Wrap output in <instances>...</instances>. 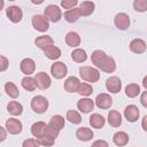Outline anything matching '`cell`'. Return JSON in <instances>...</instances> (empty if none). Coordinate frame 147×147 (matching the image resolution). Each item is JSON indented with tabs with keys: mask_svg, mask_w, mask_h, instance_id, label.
<instances>
[{
	"mask_svg": "<svg viewBox=\"0 0 147 147\" xmlns=\"http://www.w3.org/2000/svg\"><path fill=\"white\" fill-rule=\"evenodd\" d=\"M21 84H22L23 88L26 90V91H29V92H33V91L36 90V87H37L36 79H34L33 77H31V76H25V77L22 79Z\"/></svg>",
	"mask_w": 147,
	"mask_h": 147,
	"instance_id": "f546056e",
	"label": "cell"
},
{
	"mask_svg": "<svg viewBox=\"0 0 147 147\" xmlns=\"http://www.w3.org/2000/svg\"><path fill=\"white\" fill-rule=\"evenodd\" d=\"M146 48H147L146 42L140 38H136L130 42V49H131V52H133L136 54L144 53L146 51Z\"/></svg>",
	"mask_w": 147,
	"mask_h": 147,
	"instance_id": "ac0fdd59",
	"label": "cell"
},
{
	"mask_svg": "<svg viewBox=\"0 0 147 147\" xmlns=\"http://www.w3.org/2000/svg\"><path fill=\"white\" fill-rule=\"evenodd\" d=\"M133 8H134V10H137L139 13L146 11L147 10V0H134Z\"/></svg>",
	"mask_w": 147,
	"mask_h": 147,
	"instance_id": "d590c367",
	"label": "cell"
},
{
	"mask_svg": "<svg viewBox=\"0 0 147 147\" xmlns=\"http://www.w3.org/2000/svg\"><path fill=\"white\" fill-rule=\"evenodd\" d=\"M95 105L98 108L100 109H108L111 107L113 105V99L109 94L107 93H101V94H98L96 98H95Z\"/></svg>",
	"mask_w": 147,
	"mask_h": 147,
	"instance_id": "8fae6325",
	"label": "cell"
},
{
	"mask_svg": "<svg viewBox=\"0 0 147 147\" xmlns=\"http://www.w3.org/2000/svg\"><path fill=\"white\" fill-rule=\"evenodd\" d=\"M76 137L80 141H90L93 138V131L91 129H88V127L82 126V127H78L77 129Z\"/></svg>",
	"mask_w": 147,
	"mask_h": 147,
	"instance_id": "d6986e66",
	"label": "cell"
},
{
	"mask_svg": "<svg viewBox=\"0 0 147 147\" xmlns=\"http://www.w3.org/2000/svg\"><path fill=\"white\" fill-rule=\"evenodd\" d=\"M31 22L33 28L39 32H46L49 29V21L42 15H33Z\"/></svg>",
	"mask_w": 147,
	"mask_h": 147,
	"instance_id": "5b68a950",
	"label": "cell"
},
{
	"mask_svg": "<svg viewBox=\"0 0 147 147\" xmlns=\"http://www.w3.org/2000/svg\"><path fill=\"white\" fill-rule=\"evenodd\" d=\"M80 16H82V15H80L79 8H74V9L67 10V11L64 13V18H65V21L69 22V23H75V22H77Z\"/></svg>",
	"mask_w": 147,
	"mask_h": 147,
	"instance_id": "f1b7e54d",
	"label": "cell"
},
{
	"mask_svg": "<svg viewBox=\"0 0 147 147\" xmlns=\"http://www.w3.org/2000/svg\"><path fill=\"white\" fill-rule=\"evenodd\" d=\"M91 61H92V64H94L98 69H100L101 71H105L107 74H111L116 70L115 60L111 56L107 55L101 49H96L92 53Z\"/></svg>",
	"mask_w": 147,
	"mask_h": 147,
	"instance_id": "6da1fadb",
	"label": "cell"
},
{
	"mask_svg": "<svg viewBox=\"0 0 147 147\" xmlns=\"http://www.w3.org/2000/svg\"><path fill=\"white\" fill-rule=\"evenodd\" d=\"M64 124H65V119H64V117H62L61 115H54V116L51 118L49 123H48V125H49L52 129H54L55 131H57V132H60V131L64 127Z\"/></svg>",
	"mask_w": 147,
	"mask_h": 147,
	"instance_id": "ffe728a7",
	"label": "cell"
},
{
	"mask_svg": "<svg viewBox=\"0 0 147 147\" xmlns=\"http://www.w3.org/2000/svg\"><path fill=\"white\" fill-rule=\"evenodd\" d=\"M71 59L77 63H83L87 60V54L83 48H75L71 52Z\"/></svg>",
	"mask_w": 147,
	"mask_h": 147,
	"instance_id": "4316f807",
	"label": "cell"
},
{
	"mask_svg": "<svg viewBox=\"0 0 147 147\" xmlns=\"http://www.w3.org/2000/svg\"><path fill=\"white\" fill-rule=\"evenodd\" d=\"M141 127L144 129V131L147 132V115L144 116V118H142V121H141Z\"/></svg>",
	"mask_w": 147,
	"mask_h": 147,
	"instance_id": "7bdbcfd3",
	"label": "cell"
},
{
	"mask_svg": "<svg viewBox=\"0 0 147 147\" xmlns=\"http://www.w3.org/2000/svg\"><path fill=\"white\" fill-rule=\"evenodd\" d=\"M79 75L80 77L88 82V83H96L100 79V72L98 69L90 67V65H84L79 68Z\"/></svg>",
	"mask_w": 147,
	"mask_h": 147,
	"instance_id": "7a4b0ae2",
	"label": "cell"
},
{
	"mask_svg": "<svg viewBox=\"0 0 147 147\" xmlns=\"http://www.w3.org/2000/svg\"><path fill=\"white\" fill-rule=\"evenodd\" d=\"M31 108L37 114H44L48 108V100L42 95H36L31 100Z\"/></svg>",
	"mask_w": 147,
	"mask_h": 147,
	"instance_id": "3957f363",
	"label": "cell"
},
{
	"mask_svg": "<svg viewBox=\"0 0 147 147\" xmlns=\"http://www.w3.org/2000/svg\"><path fill=\"white\" fill-rule=\"evenodd\" d=\"M106 88L110 93H118L122 88V82L117 76H110L106 80Z\"/></svg>",
	"mask_w": 147,
	"mask_h": 147,
	"instance_id": "30bf717a",
	"label": "cell"
},
{
	"mask_svg": "<svg viewBox=\"0 0 147 147\" xmlns=\"http://www.w3.org/2000/svg\"><path fill=\"white\" fill-rule=\"evenodd\" d=\"M23 125L21 123V121L16 119V118H9L6 121V130L10 133V134H18L22 132Z\"/></svg>",
	"mask_w": 147,
	"mask_h": 147,
	"instance_id": "5bb4252c",
	"label": "cell"
},
{
	"mask_svg": "<svg viewBox=\"0 0 147 147\" xmlns=\"http://www.w3.org/2000/svg\"><path fill=\"white\" fill-rule=\"evenodd\" d=\"M51 74L55 79H62L68 74V68L63 62H54L51 67Z\"/></svg>",
	"mask_w": 147,
	"mask_h": 147,
	"instance_id": "8992f818",
	"label": "cell"
},
{
	"mask_svg": "<svg viewBox=\"0 0 147 147\" xmlns=\"http://www.w3.org/2000/svg\"><path fill=\"white\" fill-rule=\"evenodd\" d=\"M34 44H36V46L38 48L45 51L48 47L54 45V40H53V38L51 36H47V34L46 36H39V37H37L34 39Z\"/></svg>",
	"mask_w": 147,
	"mask_h": 147,
	"instance_id": "9a60e30c",
	"label": "cell"
},
{
	"mask_svg": "<svg viewBox=\"0 0 147 147\" xmlns=\"http://www.w3.org/2000/svg\"><path fill=\"white\" fill-rule=\"evenodd\" d=\"M46 126H47V124H46L45 122H41V121L33 123L32 126H31V133H32V136H33L34 138H40V137H42L44 133H45Z\"/></svg>",
	"mask_w": 147,
	"mask_h": 147,
	"instance_id": "7402d4cb",
	"label": "cell"
},
{
	"mask_svg": "<svg viewBox=\"0 0 147 147\" xmlns=\"http://www.w3.org/2000/svg\"><path fill=\"white\" fill-rule=\"evenodd\" d=\"M80 41H82L80 36L77 32H75V31H70V32H68L65 34V42L70 47H77V46H79L80 45Z\"/></svg>",
	"mask_w": 147,
	"mask_h": 147,
	"instance_id": "603a6c76",
	"label": "cell"
},
{
	"mask_svg": "<svg viewBox=\"0 0 147 147\" xmlns=\"http://www.w3.org/2000/svg\"><path fill=\"white\" fill-rule=\"evenodd\" d=\"M90 121V125L92 126V127H94V129H101V127H103L105 126V124H106V119H105V117L102 116V115H100V114H92L91 116H90V118H88Z\"/></svg>",
	"mask_w": 147,
	"mask_h": 147,
	"instance_id": "44dd1931",
	"label": "cell"
},
{
	"mask_svg": "<svg viewBox=\"0 0 147 147\" xmlns=\"http://www.w3.org/2000/svg\"><path fill=\"white\" fill-rule=\"evenodd\" d=\"M7 110L13 116H20L23 111V106L17 101H9V103L7 105Z\"/></svg>",
	"mask_w": 147,
	"mask_h": 147,
	"instance_id": "83f0119b",
	"label": "cell"
},
{
	"mask_svg": "<svg viewBox=\"0 0 147 147\" xmlns=\"http://www.w3.org/2000/svg\"><path fill=\"white\" fill-rule=\"evenodd\" d=\"M140 102H141V105H142L145 108H147V91H145V92L141 93Z\"/></svg>",
	"mask_w": 147,
	"mask_h": 147,
	"instance_id": "b9f144b4",
	"label": "cell"
},
{
	"mask_svg": "<svg viewBox=\"0 0 147 147\" xmlns=\"http://www.w3.org/2000/svg\"><path fill=\"white\" fill-rule=\"evenodd\" d=\"M77 108L78 110H80L84 114H88L90 111L93 110L94 108V101L90 98H83L80 100H78L77 102Z\"/></svg>",
	"mask_w": 147,
	"mask_h": 147,
	"instance_id": "e0dca14e",
	"label": "cell"
},
{
	"mask_svg": "<svg viewBox=\"0 0 147 147\" xmlns=\"http://www.w3.org/2000/svg\"><path fill=\"white\" fill-rule=\"evenodd\" d=\"M40 145H39V142L37 141V139L34 138V139H26V140H24L23 141V144H22V147H39Z\"/></svg>",
	"mask_w": 147,
	"mask_h": 147,
	"instance_id": "f35d334b",
	"label": "cell"
},
{
	"mask_svg": "<svg viewBox=\"0 0 147 147\" xmlns=\"http://www.w3.org/2000/svg\"><path fill=\"white\" fill-rule=\"evenodd\" d=\"M95 5L92 1H83L79 5V10H80V15L82 16H90L93 11H94Z\"/></svg>",
	"mask_w": 147,
	"mask_h": 147,
	"instance_id": "484cf974",
	"label": "cell"
},
{
	"mask_svg": "<svg viewBox=\"0 0 147 147\" xmlns=\"http://www.w3.org/2000/svg\"><path fill=\"white\" fill-rule=\"evenodd\" d=\"M6 14H7V17L9 18V21L13 23L21 22L22 17H23V11L18 6H9L6 9Z\"/></svg>",
	"mask_w": 147,
	"mask_h": 147,
	"instance_id": "52a82bcc",
	"label": "cell"
},
{
	"mask_svg": "<svg viewBox=\"0 0 147 147\" xmlns=\"http://www.w3.org/2000/svg\"><path fill=\"white\" fill-rule=\"evenodd\" d=\"M129 140H130V138H129L127 133L124 132V131H118V132H116V133L114 134V137H113L114 144H115L116 146H118V147L125 146V145L129 142Z\"/></svg>",
	"mask_w": 147,
	"mask_h": 147,
	"instance_id": "cb8c5ba5",
	"label": "cell"
},
{
	"mask_svg": "<svg viewBox=\"0 0 147 147\" xmlns=\"http://www.w3.org/2000/svg\"><path fill=\"white\" fill-rule=\"evenodd\" d=\"M91 147H109L108 142L106 140H102V139H99V140H95Z\"/></svg>",
	"mask_w": 147,
	"mask_h": 147,
	"instance_id": "60d3db41",
	"label": "cell"
},
{
	"mask_svg": "<svg viewBox=\"0 0 147 147\" xmlns=\"http://www.w3.org/2000/svg\"><path fill=\"white\" fill-rule=\"evenodd\" d=\"M108 123L113 127H118L122 124V115L117 110H110L108 113Z\"/></svg>",
	"mask_w": 147,
	"mask_h": 147,
	"instance_id": "d4e9b609",
	"label": "cell"
},
{
	"mask_svg": "<svg viewBox=\"0 0 147 147\" xmlns=\"http://www.w3.org/2000/svg\"><path fill=\"white\" fill-rule=\"evenodd\" d=\"M44 14H45V17L48 21L53 22V23L59 22L61 16H62V11H61L60 7L56 6V5H48V6H46V8L44 10Z\"/></svg>",
	"mask_w": 147,
	"mask_h": 147,
	"instance_id": "277c9868",
	"label": "cell"
},
{
	"mask_svg": "<svg viewBox=\"0 0 147 147\" xmlns=\"http://www.w3.org/2000/svg\"><path fill=\"white\" fill-rule=\"evenodd\" d=\"M77 93L82 96H88L93 93V87L92 85L87 84V83H80L79 86H78V90H77Z\"/></svg>",
	"mask_w": 147,
	"mask_h": 147,
	"instance_id": "836d02e7",
	"label": "cell"
},
{
	"mask_svg": "<svg viewBox=\"0 0 147 147\" xmlns=\"http://www.w3.org/2000/svg\"><path fill=\"white\" fill-rule=\"evenodd\" d=\"M124 117L126 118L127 122L130 123H134L138 121L139 118V109L137 106L134 105H129L125 107L124 109Z\"/></svg>",
	"mask_w": 147,
	"mask_h": 147,
	"instance_id": "4fadbf2b",
	"label": "cell"
},
{
	"mask_svg": "<svg viewBox=\"0 0 147 147\" xmlns=\"http://www.w3.org/2000/svg\"><path fill=\"white\" fill-rule=\"evenodd\" d=\"M65 118H67L71 124H79V123L82 122V116L79 115V113L76 111V110H72V109H70V110L67 111Z\"/></svg>",
	"mask_w": 147,
	"mask_h": 147,
	"instance_id": "e575fe53",
	"label": "cell"
},
{
	"mask_svg": "<svg viewBox=\"0 0 147 147\" xmlns=\"http://www.w3.org/2000/svg\"><path fill=\"white\" fill-rule=\"evenodd\" d=\"M5 129L6 127H2V126L0 127V131H1V138H0V140L1 141H3L6 139V131H5Z\"/></svg>",
	"mask_w": 147,
	"mask_h": 147,
	"instance_id": "ee69618b",
	"label": "cell"
},
{
	"mask_svg": "<svg viewBox=\"0 0 147 147\" xmlns=\"http://www.w3.org/2000/svg\"><path fill=\"white\" fill-rule=\"evenodd\" d=\"M36 139H37V141L39 142L40 146H45V147H51L55 142V140H53L48 137H40V138H36Z\"/></svg>",
	"mask_w": 147,
	"mask_h": 147,
	"instance_id": "8d00e7d4",
	"label": "cell"
},
{
	"mask_svg": "<svg viewBox=\"0 0 147 147\" xmlns=\"http://www.w3.org/2000/svg\"><path fill=\"white\" fill-rule=\"evenodd\" d=\"M31 2H32V3H34V5H37V3L39 5V3H42V0H40V1H36V0H31Z\"/></svg>",
	"mask_w": 147,
	"mask_h": 147,
	"instance_id": "bcb514c9",
	"label": "cell"
},
{
	"mask_svg": "<svg viewBox=\"0 0 147 147\" xmlns=\"http://www.w3.org/2000/svg\"><path fill=\"white\" fill-rule=\"evenodd\" d=\"M8 65H9V61H8V59H7L6 56L1 55V56H0V70H1L2 72L6 71V69L8 68Z\"/></svg>",
	"mask_w": 147,
	"mask_h": 147,
	"instance_id": "ab89813d",
	"label": "cell"
},
{
	"mask_svg": "<svg viewBox=\"0 0 147 147\" xmlns=\"http://www.w3.org/2000/svg\"><path fill=\"white\" fill-rule=\"evenodd\" d=\"M140 93V86L136 83H131V84H127L126 87H125V94L126 96L129 98H136L138 96V94Z\"/></svg>",
	"mask_w": 147,
	"mask_h": 147,
	"instance_id": "d6a6232c",
	"label": "cell"
},
{
	"mask_svg": "<svg viewBox=\"0 0 147 147\" xmlns=\"http://www.w3.org/2000/svg\"><path fill=\"white\" fill-rule=\"evenodd\" d=\"M5 91H6L7 95L13 98V99H16L20 95V91H18L17 86L14 83H11V82H7L5 84Z\"/></svg>",
	"mask_w": 147,
	"mask_h": 147,
	"instance_id": "1f68e13d",
	"label": "cell"
},
{
	"mask_svg": "<svg viewBox=\"0 0 147 147\" xmlns=\"http://www.w3.org/2000/svg\"><path fill=\"white\" fill-rule=\"evenodd\" d=\"M79 84H80V80H79L77 77L70 76V77H68V78L64 80L63 87H64V91H65V92H68V93H74V92H77Z\"/></svg>",
	"mask_w": 147,
	"mask_h": 147,
	"instance_id": "2e32d148",
	"label": "cell"
},
{
	"mask_svg": "<svg viewBox=\"0 0 147 147\" xmlns=\"http://www.w3.org/2000/svg\"><path fill=\"white\" fill-rule=\"evenodd\" d=\"M114 24L118 30H127L130 26V17L125 13H118L116 14L114 18Z\"/></svg>",
	"mask_w": 147,
	"mask_h": 147,
	"instance_id": "ba28073f",
	"label": "cell"
},
{
	"mask_svg": "<svg viewBox=\"0 0 147 147\" xmlns=\"http://www.w3.org/2000/svg\"><path fill=\"white\" fill-rule=\"evenodd\" d=\"M44 54L46 57H48L49 60H57L60 56H61V49L56 46H51L48 47L47 49L44 51Z\"/></svg>",
	"mask_w": 147,
	"mask_h": 147,
	"instance_id": "4dcf8cb0",
	"label": "cell"
},
{
	"mask_svg": "<svg viewBox=\"0 0 147 147\" xmlns=\"http://www.w3.org/2000/svg\"><path fill=\"white\" fill-rule=\"evenodd\" d=\"M20 69H21V71H22L24 75L30 76V75H32V74L34 72V70H36V62H34L32 59H30V57H25V59H23V60L21 61V63H20Z\"/></svg>",
	"mask_w": 147,
	"mask_h": 147,
	"instance_id": "7c38bea8",
	"label": "cell"
},
{
	"mask_svg": "<svg viewBox=\"0 0 147 147\" xmlns=\"http://www.w3.org/2000/svg\"><path fill=\"white\" fill-rule=\"evenodd\" d=\"M77 5H78V1L77 0H62L61 1V6L64 9H68V10L76 8Z\"/></svg>",
	"mask_w": 147,
	"mask_h": 147,
	"instance_id": "74e56055",
	"label": "cell"
},
{
	"mask_svg": "<svg viewBox=\"0 0 147 147\" xmlns=\"http://www.w3.org/2000/svg\"><path fill=\"white\" fill-rule=\"evenodd\" d=\"M34 79H36V83H37V87L40 88V90H47L52 84L51 77L44 71L37 72L36 76H34Z\"/></svg>",
	"mask_w": 147,
	"mask_h": 147,
	"instance_id": "9c48e42d",
	"label": "cell"
},
{
	"mask_svg": "<svg viewBox=\"0 0 147 147\" xmlns=\"http://www.w3.org/2000/svg\"><path fill=\"white\" fill-rule=\"evenodd\" d=\"M142 86L145 87V90L147 91V76H145L144 77V79H142Z\"/></svg>",
	"mask_w": 147,
	"mask_h": 147,
	"instance_id": "f6af8a7d",
	"label": "cell"
}]
</instances>
